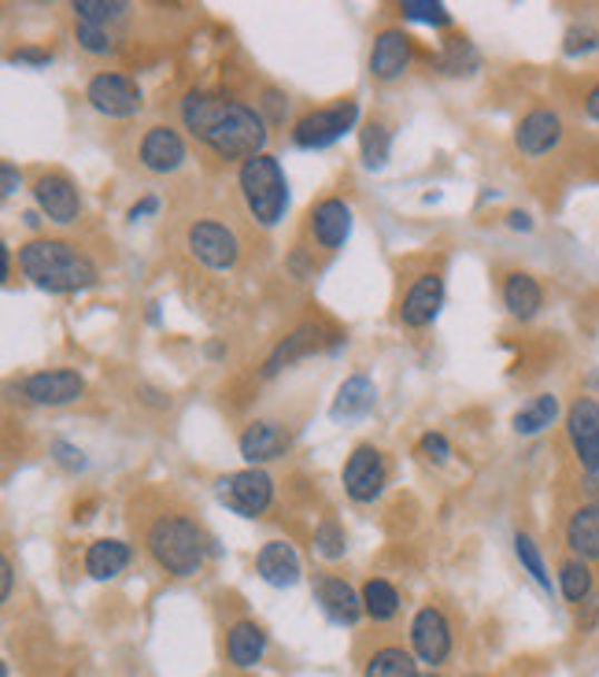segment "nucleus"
Returning <instances> with one entry per match:
<instances>
[{"label": "nucleus", "instance_id": "79ce46f5", "mask_svg": "<svg viewBox=\"0 0 599 677\" xmlns=\"http://www.w3.org/2000/svg\"><path fill=\"white\" fill-rule=\"evenodd\" d=\"M8 60L11 63H27V67H49L52 63V52H45V49H19V52H11Z\"/></svg>", "mask_w": 599, "mask_h": 677}, {"label": "nucleus", "instance_id": "6ab92c4d", "mask_svg": "<svg viewBox=\"0 0 599 677\" xmlns=\"http://www.w3.org/2000/svg\"><path fill=\"white\" fill-rule=\"evenodd\" d=\"M411 63V38L403 30H382L374 38V49H371V75L382 78V82H393Z\"/></svg>", "mask_w": 599, "mask_h": 677}, {"label": "nucleus", "instance_id": "4be33fe9", "mask_svg": "<svg viewBox=\"0 0 599 677\" xmlns=\"http://www.w3.org/2000/svg\"><path fill=\"white\" fill-rule=\"evenodd\" d=\"M567 544L578 559H599V500L581 503L567 522Z\"/></svg>", "mask_w": 599, "mask_h": 677}, {"label": "nucleus", "instance_id": "864d4df0", "mask_svg": "<svg viewBox=\"0 0 599 677\" xmlns=\"http://www.w3.org/2000/svg\"><path fill=\"white\" fill-rule=\"evenodd\" d=\"M467 677H485V674H467Z\"/></svg>", "mask_w": 599, "mask_h": 677}, {"label": "nucleus", "instance_id": "f8f14e48", "mask_svg": "<svg viewBox=\"0 0 599 677\" xmlns=\"http://www.w3.org/2000/svg\"><path fill=\"white\" fill-rule=\"evenodd\" d=\"M86 393V382L78 371H38L22 382V396L38 408H63L75 404Z\"/></svg>", "mask_w": 599, "mask_h": 677}, {"label": "nucleus", "instance_id": "423d86ee", "mask_svg": "<svg viewBox=\"0 0 599 677\" xmlns=\"http://www.w3.org/2000/svg\"><path fill=\"white\" fill-rule=\"evenodd\" d=\"M215 492H218V500H223L229 511L240 514V519H256V514H263L271 508L274 481H271L267 470L248 467V470H234V474L218 478Z\"/></svg>", "mask_w": 599, "mask_h": 677}, {"label": "nucleus", "instance_id": "09e8293b", "mask_svg": "<svg viewBox=\"0 0 599 677\" xmlns=\"http://www.w3.org/2000/svg\"><path fill=\"white\" fill-rule=\"evenodd\" d=\"M585 115H589L592 122H599V86L592 89L589 97H585Z\"/></svg>", "mask_w": 599, "mask_h": 677}, {"label": "nucleus", "instance_id": "dca6fc26", "mask_svg": "<svg viewBox=\"0 0 599 677\" xmlns=\"http://www.w3.org/2000/svg\"><path fill=\"white\" fill-rule=\"evenodd\" d=\"M559 141H562V119L551 108L529 111L514 130V145L522 148L526 156H548Z\"/></svg>", "mask_w": 599, "mask_h": 677}, {"label": "nucleus", "instance_id": "9b49d317", "mask_svg": "<svg viewBox=\"0 0 599 677\" xmlns=\"http://www.w3.org/2000/svg\"><path fill=\"white\" fill-rule=\"evenodd\" d=\"M411 648H414V656L422 663H430V667H436V663H444L452 656V626H448L441 607H422V611L414 615Z\"/></svg>", "mask_w": 599, "mask_h": 677}, {"label": "nucleus", "instance_id": "7ed1b4c3", "mask_svg": "<svg viewBox=\"0 0 599 677\" xmlns=\"http://www.w3.org/2000/svg\"><path fill=\"white\" fill-rule=\"evenodd\" d=\"M148 552L175 578H197L207 559L204 530L186 514H164L148 530Z\"/></svg>", "mask_w": 599, "mask_h": 677}, {"label": "nucleus", "instance_id": "49530a36", "mask_svg": "<svg viewBox=\"0 0 599 677\" xmlns=\"http://www.w3.org/2000/svg\"><path fill=\"white\" fill-rule=\"evenodd\" d=\"M0 181H4V189H0V193H4V197H11V193H16L19 189V170H16V164H4V167H0Z\"/></svg>", "mask_w": 599, "mask_h": 677}, {"label": "nucleus", "instance_id": "e433bc0d", "mask_svg": "<svg viewBox=\"0 0 599 677\" xmlns=\"http://www.w3.org/2000/svg\"><path fill=\"white\" fill-rule=\"evenodd\" d=\"M315 552H318L322 559H330V563L348 552V537H344V530H341V526L333 522V519H326V522H322L318 530H315Z\"/></svg>", "mask_w": 599, "mask_h": 677}, {"label": "nucleus", "instance_id": "412c9836", "mask_svg": "<svg viewBox=\"0 0 599 677\" xmlns=\"http://www.w3.org/2000/svg\"><path fill=\"white\" fill-rule=\"evenodd\" d=\"M237 444H240V455H245L252 467H259L289 449V433H285L278 422H252V426L240 433Z\"/></svg>", "mask_w": 599, "mask_h": 677}, {"label": "nucleus", "instance_id": "a211bd4d", "mask_svg": "<svg viewBox=\"0 0 599 677\" xmlns=\"http://www.w3.org/2000/svg\"><path fill=\"white\" fill-rule=\"evenodd\" d=\"M315 596H318V604H322V611H326V618H330V622H337V626H355L366 615L363 596L355 592L344 578H322Z\"/></svg>", "mask_w": 599, "mask_h": 677}, {"label": "nucleus", "instance_id": "4c0bfd02", "mask_svg": "<svg viewBox=\"0 0 599 677\" xmlns=\"http://www.w3.org/2000/svg\"><path fill=\"white\" fill-rule=\"evenodd\" d=\"M75 38H78V45H82L89 56H108V52H115L111 33L104 30V27H89V22H78Z\"/></svg>", "mask_w": 599, "mask_h": 677}, {"label": "nucleus", "instance_id": "39448f33", "mask_svg": "<svg viewBox=\"0 0 599 677\" xmlns=\"http://www.w3.org/2000/svg\"><path fill=\"white\" fill-rule=\"evenodd\" d=\"M567 433L573 452L581 459L585 470V492L592 500H599V404L592 396L573 400V408L567 411Z\"/></svg>", "mask_w": 599, "mask_h": 677}, {"label": "nucleus", "instance_id": "c03bdc74", "mask_svg": "<svg viewBox=\"0 0 599 677\" xmlns=\"http://www.w3.org/2000/svg\"><path fill=\"white\" fill-rule=\"evenodd\" d=\"M11 589H16V567L11 559H0V600H8Z\"/></svg>", "mask_w": 599, "mask_h": 677}, {"label": "nucleus", "instance_id": "1a4fd4ad", "mask_svg": "<svg viewBox=\"0 0 599 677\" xmlns=\"http://www.w3.org/2000/svg\"><path fill=\"white\" fill-rule=\"evenodd\" d=\"M189 252L197 256L204 267H212V271H229L237 263L240 256V245H237V234L229 226L223 223H215V219H200V223H193L189 226Z\"/></svg>", "mask_w": 599, "mask_h": 677}, {"label": "nucleus", "instance_id": "2f4dec72", "mask_svg": "<svg viewBox=\"0 0 599 677\" xmlns=\"http://www.w3.org/2000/svg\"><path fill=\"white\" fill-rule=\"evenodd\" d=\"M559 589L562 596H567L570 604H581V600H589V592H592V570L585 559H567L559 570Z\"/></svg>", "mask_w": 599, "mask_h": 677}, {"label": "nucleus", "instance_id": "603ef678", "mask_svg": "<svg viewBox=\"0 0 599 677\" xmlns=\"http://www.w3.org/2000/svg\"><path fill=\"white\" fill-rule=\"evenodd\" d=\"M589 385H596V389H599V371H592V374H589Z\"/></svg>", "mask_w": 599, "mask_h": 677}, {"label": "nucleus", "instance_id": "7c9ffc66", "mask_svg": "<svg viewBox=\"0 0 599 677\" xmlns=\"http://www.w3.org/2000/svg\"><path fill=\"white\" fill-rule=\"evenodd\" d=\"M126 11H130V4H122V0H75L78 22H89V27H104V30H108L111 22L126 19Z\"/></svg>", "mask_w": 599, "mask_h": 677}, {"label": "nucleus", "instance_id": "b1692460", "mask_svg": "<svg viewBox=\"0 0 599 677\" xmlns=\"http://www.w3.org/2000/svg\"><path fill=\"white\" fill-rule=\"evenodd\" d=\"M503 304L514 318L526 323V318H533L540 307H544V290H540V282L533 274L514 271V274H507V282H503Z\"/></svg>", "mask_w": 599, "mask_h": 677}, {"label": "nucleus", "instance_id": "f3484780", "mask_svg": "<svg viewBox=\"0 0 599 677\" xmlns=\"http://www.w3.org/2000/svg\"><path fill=\"white\" fill-rule=\"evenodd\" d=\"M311 234H315L322 248L330 252L344 248V241L352 234V208L341 197H326L322 204H315V212H311Z\"/></svg>", "mask_w": 599, "mask_h": 677}, {"label": "nucleus", "instance_id": "f257e3e1", "mask_svg": "<svg viewBox=\"0 0 599 677\" xmlns=\"http://www.w3.org/2000/svg\"><path fill=\"white\" fill-rule=\"evenodd\" d=\"M181 122L218 159H256L267 148V119L223 94H189L181 100Z\"/></svg>", "mask_w": 599, "mask_h": 677}, {"label": "nucleus", "instance_id": "6e6552de", "mask_svg": "<svg viewBox=\"0 0 599 677\" xmlns=\"http://www.w3.org/2000/svg\"><path fill=\"white\" fill-rule=\"evenodd\" d=\"M86 100L108 119H130V115L141 111V89H137L134 78H126L119 71H104L94 82L86 86Z\"/></svg>", "mask_w": 599, "mask_h": 677}, {"label": "nucleus", "instance_id": "58836bf2", "mask_svg": "<svg viewBox=\"0 0 599 677\" xmlns=\"http://www.w3.org/2000/svg\"><path fill=\"white\" fill-rule=\"evenodd\" d=\"M592 49H599V30L592 27H570L567 38H562V52L567 56H585Z\"/></svg>", "mask_w": 599, "mask_h": 677}, {"label": "nucleus", "instance_id": "4468645a", "mask_svg": "<svg viewBox=\"0 0 599 677\" xmlns=\"http://www.w3.org/2000/svg\"><path fill=\"white\" fill-rule=\"evenodd\" d=\"M137 156H141V167L153 170V175H170V170L186 164V141H181V134L170 130V126H153V130L141 137Z\"/></svg>", "mask_w": 599, "mask_h": 677}, {"label": "nucleus", "instance_id": "ddd939ff", "mask_svg": "<svg viewBox=\"0 0 599 677\" xmlns=\"http://www.w3.org/2000/svg\"><path fill=\"white\" fill-rule=\"evenodd\" d=\"M33 200H38V208L45 212V219L49 223H75L78 212H82V197H78V189L71 186V178L63 175H41L33 181Z\"/></svg>", "mask_w": 599, "mask_h": 677}, {"label": "nucleus", "instance_id": "473e14b6", "mask_svg": "<svg viewBox=\"0 0 599 677\" xmlns=\"http://www.w3.org/2000/svg\"><path fill=\"white\" fill-rule=\"evenodd\" d=\"M481 63L478 49L467 38H448L441 52V71L444 75H474Z\"/></svg>", "mask_w": 599, "mask_h": 677}, {"label": "nucleus", "instance_id": "5701e85b", "mask_svg": "<svg viewBox=\"0 0 599 677\" xmlns=\"http://www.w3.org/2000/svg\"><path fill=\"white\" fill-rule=\"evenodd\" d=\"M263 651H267V634H263L259 622L245 618V622H237L234 629H229L226 656H229V663H234V667H240V670L256 667V663L263 659Z\"/></svg>", "mask_w": 599, "mask_h": 677}, {"label": "nucleus", "instance_id": "37998d69", "mask_svg": "<svg viewBox=\"0 0 599 677\" xmlns=\"http://www.w3.org/2000/svg\"><path fill=\"white\" fill-rule=\"evenodd\" d=\"M267 111H271V122H285V111H289V97L278 94V89H267Z\"/></svg>", "mask_w": 599, "mask_h": 677}, {"label": "nucleus", "instance_id": "a878e982", "mask_svg": "<svg viewBox=\"0 0 599 677\" xmlns=\"http://www.w3.org/2000/svg\"><path fill=\"white\" fill-rule=\"evenodd\" d=\"M130 567V544L115 541V537H104V541H94L86 552V573L94 581H111Z\"/></svg>", "mask_w": 599, "mask_h": 677}, {"label": "nucleus", "instance_id": "ea45409f", "mask_svg": "<svg viewBox=\"0 0 599 677\" xmlns=\"http://www.w3.org/2000/svg\"><path fill=\"white\" fill-rule=\"evenodd\" d=\"M419 455H425L430 463H444V459L452 455V444H448L444 433H425L419 441Z\"/></svg>", "mask_w": 599, "mask_h": 677}, {"label": "nucleus", "instance_id": "de8ad7c7", "mask_svg": "<svg viewBox=\"0 0 599 677\" xmlns=\"http://www.w3.org/2000/svg\"><path fill=\"white\" fill-rule=\"evenodd\" d=\"M507 226H511V229H522V234H529V229H533V219H529L526 212H511V215H507Z\"/></svg>", "mask_w": 599, "mask_h": 677}, {"label": "nucleus", "instance_id": "c756f323", "mask_svg": "<svg viewBox=\"0 0 599 677\" xmlns=\"http://www.w3.org/2000/svg\"><path fill=\"white\" fill-rule=\"evenodd\" d=\"M363 677H419V670H414V659L403 648H377L366 659Z\"/></svg>", "mask_w": 599, "mask_h": 677}, {"label": "nucleus", "instance_id": "5fc2aeb1", "mask_svg": "<svg viewBox=\"0 0 599 677\" xmlns=\"http://www.w3.org/2000/svg\"><path fill=\"white\" fill-rule=\"evenodd\" d=\"M419 677H436V674H419Z\"/></svg>", "mask_w": 599, "mask_h": 677}, {"label": "nucleus", "instance_id": "2eb2a0df", "mask_svg": "<svg viewBox=\"0 0 599 677\" xmlns=\"http://www.w3.org/2000/svg\"><path fill=\"white\" fill-rule=\"evenodd\" d=\"M441 304H444V278L441 274H422V278L407 290V296H403L400 323L411 326V330L430 326L436 312H441Z\"/></svg>", "mask_w": 599, "mask_h": 677}, {"label": "nucleus", "instance_id": "f704fd0d", "mask_svg": "<svg viewBox=\"0 0 599 677\" xmlns=\"http://www.w3.org/2000/svg\"><path fill=\"white\" fill-rule=\"evenodd\" d=\"M514 556H518V563L526 567L529 578H533V581L540 585V589H548V592H551L548 567H544V559H540V552H537L533 537H529V533H518V537H514Z\"/></svg>", "mask_w": 599, "mask_h": 677}, {"label": "nucleus", "instance_id": "393cba45", "mask_svg": "<svg viewBox=\"0 0 599 677\" xmlns=\"http://www.w3.org/2000/svg\"><path fill=\"white\" fill-rule=\"evenodd\" d=\"M374 400H377V389H374L371 377H366V374H352L348 382L337 389V400H333V408H330V419L333 422L363 419L366 411L374 408Z\"/></svg>", "mask_w": 599, "mask_h": 677}, {"label": "nucleus", "instance_id": "9d476101", "mask_svg": "<svg viewBox=\"0 0 599 677\" xmlns=\"http://www.w3.org/2000/svg\"><path fill=\"white\" fill-rule=\"evenodd\" d=\"M385 455L374 449V444H360L348 463H344V492L355 500V503H371L382 497L385 489Z\"/></svg>", "mask_w": 599, "mask_h": 677}, {"label": "nucleus", "instance_id": "c9c22d12", "mask_svg": "<svg viewBox=\"0 0 599 677\" xmlns=\"http://www.w3.org/2000/svg\"><path fill=\"white\" fill-rule=\"evenodd\" d=\"M400 11L403 19L425 22V27H448V22H452V11H448L441 0H403Z\"/></svg>", "mask_w": 599, "mask_h": 677}, {"label": "nucleus", "instance_id": "c85d7f7f", "mask_svg": "<svg viewBox=\"0 0 599 677\" xmlns=\"http://www.w3.org/2000/svg\"><path fill=\"white\" fill-rule=\"evenodd\" d=\"M363 607L374 622H389L400 611V592L385 578H371L363 585Z\"/></svg>", "mask_w": 599, "mask_h": 677}, {"label": "nucleus", "instance_id": "3c124183", "mask_svg": "<svg viewBox=\"0 0 599 677\" xmlns=\"http://www.w3.org/2000/svg\"><path fill=\"white\" fill-rule=\"evenodd\" d=\"M22 219H27L30 229H38V226H41V215H38V212H27V215H22Z\"/></svg>", "mask_w": 599, "mask_h": 677}, {"label": "nucleus", "instance_id": "0eeeda50", "mask_svg": "<svg viewBox=\"0 0 599 677\" xmlns=\"http://www.w3.org/2000/svg\"><path fill=\"white\" fill-rule=\"evenodd\" d=\"M355 119H360V105H355V100H337V105L304 115V119L293 126V145L296 148H330L333 141H341V137L352 130Z\"/></svg>", "mask_w": 599, "mask_h": 677}, {"label": "nucleus", "instance_id": "72a5a7b5", "mask_svg": "<svg viewBox=\"0 0 599 677\" xmlns=\"http://www.w3.org/2000/svg\"><path fill=\"white\" fill-rule=\"evenodd\" d=\"M360 145H363V164L371 167V170H382L389 164V148H393V137H389L385 122H366Z\"/></svg>", "mask_w": 599, "mask_h": 677}, {"label": "nucleus", "instance_id": "8fccbe9b", "mask_svg": "<svg viewBox=\"0 0 599 677\" xmlns=\"http://www.w3.org/2000/svg\"><path fill=\"white\" fill-rule=\"evenodd\" d=\"M0 278H11V252H8V245H0Z\"/></svg>", "mask_w": 599, "mask_h": 677}, {"label": "nucleus", "instance_id": "bb28decb", "mask_svg": "<svg viewBox=\"0 0 599 677\" xmlns=\"http://www.w3.org/2000/svg\"><path fill=\"white\" fill-rule=\"evenodd\" d=\"M318 341H322V330L315 323H304V326H296L289 337H285L278 349L271 352V360L263 363V377H274L282 371V366H289L296 363L300 355H307V352H315L318 349Z\"/></svg>", "mask_w": 599, "mask_h": 677}, {"label": "nucleus", "instance_id": "a18cd8bd", "mask_svg": "<svg viewBox=\"0 0 599 677\" xmlns=\"http://www.w3.org/2000/svg\"><path fill=\"white\" fill-rule=\"evenodd\" d=\"M153 212H159V200L156 197H145V200H137L130 212H126V219L137 223V219H145V215H153Z\"/></svg>", "mask_w": 599, "mask_h": 677}, {"label": "nucleus", "instance_id": "a19ab883", "mask_svg": "<svg viewBox=\"0 0 599 677\" xmlns=\"http://www.w3.org/2000/svg\"><path fill=\"white\" fill-rule=\"evenodd\" d=\"M52 455H56V463H60L63 470H86V455L82 449H75V444H67V441H52Z\"/></svg>", "mask_w": 599, "mask_h": 677}, {"label": "nucleus", "instance_id": "aec40b11", "mask_svg": "<svg viewBox=\"0 0 599 677\" xmlns=\"http://www.w3.org/2000/svg\"><path fill=\"white\" fill-rule=\"evenodd\" d=\"M256 570H259L263 581L274 585V589H289V585L300 581V556H296V548L285 544V541L263 544L259 556H256Z\"/></svg>", "mask_w": 599, "mask_h": 677}, {"label": "nucleus", "instance_id": "cd10ccee", "mask_svg": "<svg viewBox=\"0 0 599 677\" xmlns=\"http://www.w3.org/2000/svg\"><path fill=\"white\" fill-rule=\"evenodd\" d=\"M556 419H559V400L551 393H540L537 400H529V404L518 411L511 426H514V433H522V438H533V433L548 430Z\"/></svg>", "mask_w": 599, "mask_h": 677}, {"label": "nucleus", "instance_id": "f03ea898", "mask_svg": "<svg viewBox=\"0 0 599 677\" xmlns=\"http://www.w3.org/2000/svg\"><path fill=\"white\" fill-rule=\"evenodd\" d=\"M19 271L45 293H82L97 285V263L67 241L49 237L19 248Z\"/></svg>", "mask_w": 599, "mask_h": 677}, {"label": "nucleus", "instance_id": "20e7f679", "mask_svg": "<svg viewBox=\"0 0 599 677\" xmlns=\"http://www.w3.org/2000/svg\"><path fill=\"white\" fill-rule=\"evenodd\" d=\"M240 197H245L248 215L259 226H278L289 212V181H285V170L274 156H256L248 164H240L237 175Z\"/></svg>", "mask_w": 599, "mask_h": 677}]
</instances>
